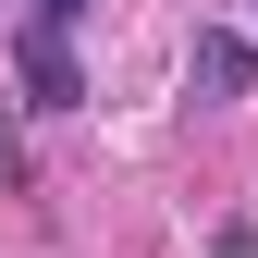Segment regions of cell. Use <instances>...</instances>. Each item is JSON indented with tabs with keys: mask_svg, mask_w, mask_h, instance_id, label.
Masks as SVG:
<instances>
[{
	"mask_svg": "<svg viewBox=\"0 0 258 258\" xmlns=\"http://www.w3.org/2000/svg\"><path fill=\"white\" fill-rule=\"evenodd\" d=\"M13 86H25V111H86V61H74V37L13 25Z\"/></svg>",
	"mask_w": 258,
	"mask_h": 258,
	"instance_id": "6da1fadb",
	"label": "cell"
},
{
	"mask_svg": "<svg viewBox=\"0 0 258 258\" xmlns=\"http://www.w3.org/2000/svg\"><path fill=\"white\" fill-rule=\"evenodd\" d=\"M246 86H258V37H246V25H197V49H184V99H197V111H234Z\"/></svg>",
	"mask_w": 258,
	"mask_h": 258,
	"instance_id": "7a4b0ae2",
	"label": "cell"
},
{
	"mask_svg": "<svg viewBox=\"0 0 258 258\" xmlns=\"http://www.w3.org/2000/svg\"><path fill=\"white\" fill-rule=\"evenodd\" d=\"M86 13H99V0H25V25H49V37H74Z\"/></svg>",
	"mask_w": 258,
	"mask_h": 258,
	"instance_id": "3957f363",
	"label": "cell"
},
{
	"mask_svg": "<svg viewBox=\"0 0 258 258\" xmlns=\"http://www.w3.org/2000/svg\"><path fill=\"white\" fill-rule=\"evenodd\" d=\"M13 172H25V148H13V123H0V184H13Z\"/></svg>",
	"mask_w": 258,
	"mask_h": 258,
	"instance_id": "277c9868",
	"label": "cell"
}]
</instances>
